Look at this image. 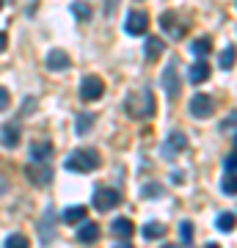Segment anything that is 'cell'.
Returning <instances> with one entry per match:
<instances>
[{
	"label": "cell",
	"mask_w": 237,
	"mask_h": 248,
	"mask_svg": "<svg viewBox=\"0 0 237 248\" xmlns=\"http://www.w3.org/2000/svg\"><path fill=\"white\" fill-rule=\"evenodd\" d=\"M210 50H212V42L207 39V36H202V39H196L193 45H190V53L199 58V61H204L207 55H210Z\"/></svg>",
	"instance_id": "e0dca14e"
},
{
	"label": "cell",
	"mask_w": 237,
	"mask_h": 248,
	"mask_svg": "<svg viewBox=\"0 0 237 248\" xmlns=\"http://www.w3.org/2000/svg\"><path fill=\"white\" fill-rule=\"evenodd\" d=\"M179 237H182L185 246L193 240V226H190V221H182V223H179Z\"/></svg>",
	"instance_id": "4316f807"
},
{
	"label": "cell",
	"mask_w": 237,
	"mask_h": 248,
	"mask_svg": "<svg viewBox=\"0 0 237 248\" xmlns=\"http://www.w3.org/2000/svg\"><path fill=\"white\" fill-rule=\"evenodd\" d=\"M212 108H215L212 97H207V94H193V97H190V105H188V110H190L196 119H207V116H212Z\"/></svg>",
	"instance_id": "8992f818"
},
{
	"label": "cell",
	"mask_w": 237,
	"mask_h": 248,
	"mask_svg": "<svg viewBox=\"0 0 237 248\" xmlns=\"http://www.w3.org/2000/svg\"><path fill=\"white\" fill-rule=\"evenodd\" d=\"M163 50H166V42H163V39H158V36H149V39H146V45H143V55H146V61L160 58V55H163Z\"/></svg>",
	"instance_id": "5bb4252c"
},
{
	"label": "cell",
	"mask_w": 237,
	"mask_h": 248,
	"mask_svg": "<svg viewBox=\"0 0 237 248\" xmlns=\"http://www.w3.org/2000/svg\"><path fill=\"white\" fill-rule=\"evenodd\" d=\"M91 127H94V113H80L78 122H75V130H78V135H86Z\"/></svg>",
	"instance_id": "ffe728a7"
},
{
	"label": "cell",
	"mask_w": 237,
	"mask_h": 248,
	"mask_svg": "<svg viewBox=\"0 0 237 248\" xmlns=\"http://www.w3.org/2000/svg\"><path fill=\"white\" fill-rule=\"evenodd\" d=\"M235 58H237V50H235V47H226V50L221 53V58H218L221 69H232V63H235Z\"/></svg>",
	"instance_id": "603a6c76"
},
{
	"label": "cell",
	"mask_w": 237,
	"mask_h": 248,
	"mask_svg": "<svg viewBox=\"0 0 237 248\" xmlns=\"http://www.w3.org/2000/svg\"><path fill=\"white\" fill-rule=\"evenodd\" d=\"M119 202H122V193H119V190H113V187H99L97 193H94V207H97L99 213L113 210Z\"/></svg>",
	"instance_id": "5b68a950"
},
{
	"label": "cell",
	"mask_w": 237,
	"mask_h": 248,
	"mask_svg": "<svg viewBox=\"0 0 237 248\" xmlns=\"http://www.w3.org/2000/svg\"><path fill=\"white\" fill-rule=\"evenodd\" d=\"M72 14H75L78 19H88V17H91V9L83 6V3H72Z\"/></svg>",
	"instance_id": "83f0119b"
},
{
	"label": "cell",
	"mask_w": 237,
	"mask_h": 248,
	"mask_svg": "<svg viewBox=\"0 0 237 248\" xmlns=\"http://www.w3.org/2000/svg\"><path fill=\"white\" fill-rule=\"evenodd\" d=\"M0 9H3V3H0Z\"/></svg>",
	"instance_id": "d590c367"
},
{
	"label": "cell",
	"mask_w": 237,
	"mask_h": 248,
	"mask_svg": "<svg viewBox=\"0 0 237 248\" xmlns=\"http://www.w3.org/2000/svg\"><path fill=\"white\" fill-rule=\"evenodd\" d=\"M6 248H31L25 234H9L6 237Z\"/></svg>",
	"instance_id": "cb8c5ba5"
},
{
	"label": "cell",
	"mask_w": 237,
	"mask_h": 248,
	"mask_svg": "<svg viewBox=\"0 0 237 248\" xmlns=\"http://www.w3.org/2000/svg\"><path fill=\"white\" fill-rule=\"evenodd\" d=\"M146 28H149V14L141 9H132L127 14V22H124V31L130 36H143L146 33Z\"/></svg>",
	"instance_id": "3957f363"
},
{
	"label": "cell",
	"mask_w": 237,
	"mask_h": 248,
	"mask_svg": "<svg viewBox=\"0 0 237 248\" xmlns=\"http://www.w3.org/2000/svg\"><path fill=\"white\" fill-rule=\"evenodd\" d=\"M163 89L168 91V97L176 99L179 97V78H176V66H168L163 72Z\"/></svg>",
	"instance_id": "8fae6325"
},
{
	"label": "cell",
	"mask_w": 237,
	"mask_h": 248,
	"mask_svg": "<svg viewBox=\"0 0 237 248\" xmlns=\"http://www.w3.org/2000/svg\"><path fill=\"white\" fill-rule=\"evenodd\" d=\"M97 237H99V226H97V223H91V221L80 223V229H78V240H80V243H86V246H88V243H94Z\"/></svg>",
	"instance_id": "2e32d148"
},
{
	"label": "cell",
	"mask_w": 237,
	"mask_h": 248,
	"mask_svg": "<svg viewBox=\"0 0 237 248\" xmlns=\"http://www.w3.org/2000/svg\"><path fill=\"white\" fill-rule=\"evenodd\" d=\"M160 25H163V31H168V33L174 36V39H182L185 36V25H176V14L174 11H166V14L160 17Z\"/></svg>",
	"instance_id": "7c38bea8"
},
{
	"label": "cell",
	"mask_w": 237,
	"mask_h": 248,
	"mask_svg": "<svg viewBox=\"0 0 237 248\" xmlns=\"http://www.w3.org/2000/svg\"><path fill=\"white\" fill-rule=\"evenodd\" d=\"M63 221L66 223L86 221V207H83V204H80V207H66V210H63Z\"/></svg>",
	"instance_id": "d6986e66"
},
{
	"label": "cell",
	"mask_w": 237,
	"mask_h": 248,
	"mask_svg": "<svg viewBox=\"0 0 237 248\" xmlns=\"http://www.w3.org/2000/svg\"><path fill=\"white\" fill-rule=\"evenodd\" d=\"M237 226V215L235 213H221L218 215V229L221 232H232Z\"/></svg>",
	"instance_id": "7402d4cb"
},
{
	"label": "cell",
	"mask_w": 237,
	"mask_h": 248,
	"mask_svg": "<svg viewBox=\"0 0 237 248\" xmlns=\"http://www.w3.org/2000/svg\"><path fill=\"white\" fill-rule=\"evenodd\" d=\"M6 108H9V91L0 89V110H6Z\"/></svg>",
	"instance_id": "4dcf8cb0"
},
{
	"label": "cell",
	"mask_w": 237,
	"mask_h": 248,
	"mask_svg": "<svg viewBox=\"0 0 237 248\" xmlns=\"http://www.w3.org/2000/svg\"><path fill=\"white\" fill-rule=\"evenodd\" d=\"M221 190H223L226 196H237V177L226 174V177H223V182H221Z\"/></svg>",
	"instance_id": "484cf974"
},
{
	"label": "cell",
	"mask_w": 237,
	"mask_h": 248,
	"mask_svg": "<svg viewBox=\"0 0 237 248\" xmlns=\"http://www.w3.org/2000/svg\"><path fill=\"white\" fill-rule=\"evenodd\" d=\"M102 94H105V83H102V78H97V75L83 78V83H80V97L86 99V102H94V99H99Z\"/></svg>",
	"instance_id": "277c9868"
},
{
	"label": "cell",
	"mask_w": 237,
	"mask_h": 248,
	"mask_svg": "<svg viewBox=\"0 0 237 248\" xmlns=\"http://www.w3.org/2000/svg\"><path fill=\"white\" fill-rule=\"evenodd\" d=\"M185 146H188V138H185L182 133H171V135H168V141L163 143V155H166V157L171 160V157L176 155V152H182Z\"/></svg>",
	"instance_id": "30bf717a"
},
{
	"label": "cell",
	"mask_w": 237,
	"mask_h": 248,
	"mask_svg": "<svg viewBox=\"0 0 237 248\" xmlns=\"http://www.w3.org/2000/svg\"><path fill=\"white\" fill-rule=\"evenodd\" d=\"M113 248H132L130 243H119V246H113Z\"/></svg>",
	"instance_id": "d6a6232c"
},
{
	"label": "cell",
	"mask_w": 237,
	"mask_h": 248,
	"mask_svg": "<svg viewBox=\"0 0 237 248\" xmlns=\"http://www.w3.org/2000/svg\"><path fill=\"white\" fill-rule=\"evenodd\" d=\"M69 171H80V174H88V171H94L99 166V152L97 149H78L72 152L66 163H63Z\"/></svg>",
	"instance_id": "7a4b0ae2"
},
{
	"label": "cell",
	"mask_w": 237,
	"mask_h": 248,
	"mask_svg": "<svg viewBox=\"0 0 237 248\" xmlns=\"http://www.w3.org/2000/svg\"><path fill=\"white\" fill-rule=\"evenodd\" d=\"M160 248H176V246H160Z\"/></svg>",
	"instance_id": "e575fe53"
},
{
	"label": "cell",
	"mask_w": 237,
	"mask_h": 248,
	"mask_svg": "<svg viewBox=\"0 0 237 248\" xmlns=\"http://www.w3.org/2000/svg\"><path fill=\"white\" fill-rule=\"evenodd\" d=\"M111 232H113L116 237H124V240H127V237L132 234V221H130V218H116L113 226H111Z\"/></svg>",
	"instance_id": "ac0fdd59"
},
{
	"label": "cell",
	"mask_w": 237,
	"mask_h": 248,
	"mask_svg": "<svg viewBox=\"0 0 237 248\" xmlns=\"http://www.w3.org/2000/svg\"><path fill=\"white\" fill-rule=\"evenodd\" d=\"M0 143L6 146V149H14L19 143V127L17 124H6L3 130H0Z\"/></svg>",
	"instance_id": "9a60e30c"
},
{
	"label": "cell",
	"mask_w": 237,
	"mask_h": 248,
	"mask_svg": "<svg viewBox=\"0 0 237 248\" xmlns=\"http://www.w3.org/2000/svg\"><path fill=\"white\" fill-rule=\"evenodd\" d=\"M210 78V63L207 61H196L190 69H188V80L193 83V86H199V83H204V80Z\"/></svg>",
	"instance_id": "4fadbf2b"
},
{
	"label": "cell",
	"mask_w": 237,
	"mask_h": 248,
	"mask_svg": "<svg viewBox=\"0 0 237 248\" xmlns=\"http://www.w3.org/2000/svg\"><path fill=\"white\" fill-rule=\"evenodd\" d=\"M50 157H53V143L50 141H39L31 146V163L33 166H47Z\"/></svg>",
	"instance_id": "ba28073f"
},
{
	"label": "cell",
	"mask_w": 237,
	"mask_h": 248,
	"mask_svg": "<svg viewBox=\"0 0 237 248\" xmlns=\"http://www.w3.org/2000/svg\"><path fill=\"white\" fill-rule=\"evenodd\" d=\"M207 248H218V243H207Z\"/></svg>",
	"instance_id": "836d02e7"
},
{
	"label": "cell",
	"mask_w": 237,
	"mask_h": 248,
	"mask_svg": "<svg viewBox=\"0 0 237 248\" xmlns=\"http://www.w3.org/2000/svg\"><path fill=\"white\" fill-rule=\"evenodd\" d=\"M160 193H163V187L160 185H146L143 187V196H146V199H149V196H160Z\"/></svg>",
	"instance_id": "f546056e"
},
{
	"label": "cell",
	"mask_w": 237,
	"mask_h": 248,
	"mask_svg": "<svg viewBox=\"0 0 237 248\" xmlns=\"http://www.w3.org/2000/svg\"><path fill=\"white\" fill-rule=\"evenodd\" d=\"M69 66H72V58L63 53V50L55 47V50L47 53V69H50V72H66Z\"/></svg>",
	"instance_id": "52a82bcc"
},
{
	"label": "cell",
	"mask_w": 237,
	"mask_h": 248,
	"mask_svg": "<svg viewBox=\"0 0 237 248\" xmlns=\"http://www.w3.org/2000/svg\"><path fill=\"white\" fill-rule=\"evenodd\" d=\"M163 234H166V226L158 223V221H152V223L143 226V237H146V240H158V237H163Z\"/></svg>",
	"instance_id": "44dd1931"
},
{
	"label": "cell",
	"mask_w": 237,
	"mask_h": 248,
	"mask_svg": "<svg viewBox=\"0 0 237 248\" xmlns=\"http://www.w3.org/2000/svg\"><path fill=\"white\" fill-rule=\"evenodd\" d=\"M6 45H9V36H6V33H3V31H0V53L6 50Z\"/></svg>",
	"instance_id": "1f68e13d"
},
{
	"label": "cell",
	"mask_w": 237,
	"mask_h": 248,
	"mask_svg": "<svg viewBox=\"0 0 237 248\" xmlns=\"http://www.w3.org/2000/svg\"><path fill=\"white\" fill-rule=\"evenodd\" d=\"M25 174H28V179H31V182H33V185H50V179H53V169H50V166H28L25 169Z\"/></svg>",
	"instance_id": "9c48e42d"
},
{
	"label": "cell",
	"mask_w": 237,
	"mask_h": 248,
	"mask_svg": "<svg viewBox=\"0 0 237 248\" xmlns=\"http://www.w3.org/2000/svg\"><path fill=\"white\" fill-rule=\"evenodd\" d=\"M223 166H226V171L232 177H237V155H229V157L223 160Z\"/></svg>",
	"instance_id": "f1b7e54d"
},
{
	"label": "cell",
	"mask_w": 237,
	"mask_h": 248,
	"mask_svg": "<svg viewBox=\"0 0 237 248\" xmlns=\"http://www.w3.org/2000/svg\"><path fill=\"white\" fill-rule=\"evenodd\" d=\"M124 110L132 119H152L155 116V97H152V91L149 89L132 91L130 97L124 99Z\"/></svg>",
	"instance_id": "6da1fadb"
},
{
	"label": "cell",
	"mask_w": 237,
	"mask_h": 248,
	"mask_svg": "<svg viewBox=\"0 0 237 248\" xmlns=\"http://www.w3.org/2000/svg\"><path fill=\"white\" fill-rule=\"evenodd\" d=\"M53 210H47V213H44V221H42V232H44V243H50V240H53Z\"/></svg>",
	"instance_id": "d4e9b609"
}]
</instances>
